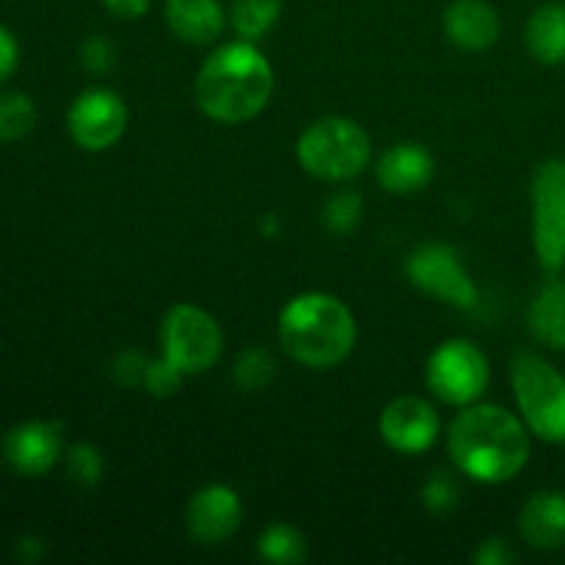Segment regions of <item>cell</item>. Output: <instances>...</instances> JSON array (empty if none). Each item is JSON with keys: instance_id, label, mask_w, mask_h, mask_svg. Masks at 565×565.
Here are the masks:
<instances>
[{"instance_id": "cell-1", "label": "cell", "mask_w": 565, "mask_h": 565, "mask_svg": "<svg viewBox=\"0 0 565 565\" xmlns=\"http://www.w3.org/2000/svg\"><path fill=\"white\" fill-rule=\"evenodd\" d=\"M447 450L461 475L478 483L500 486L527 467L530 428L508 408L472 403L452 419Z\"/></svg>"}, {"instance_id": "cell-2", "label": "cell", "mask_w": 565, "mask_h": 565, "mask_svg": "<svg viewBox=\"0 0 565 565\" xmlns=\"http://www.w3.org/2000/svg\"><path fill=\"white\" fill-rule=\"evenodd\" d=\"M193 94L204 116L221 125H243L265 110L274 94V66L246 39L221 44L199 70Z\"/></svg>"}, {"instance_id": "cell-3", "label": "cell", "mask_w": 565, "mask_h": 565, "mask_svg": "<svg viewBox=\"0 0 565 565\" xmlns=\"http://www.w3.org/2000/svg\"><path fill=\"white\" fill-rule=\"evenodd\" d=\"M279 345L292 362L329 370L345 362L356 345V318L329 292H301L279 312Z\"/></svg>"}, {"instance_id": "cell-4", "label": "cell", "mask_w": 565, "mask_h": 565, "mask_svg": "<svg viewBox=\"0 0 565 565\" xmlns=\"http://www.w3.org/2000/svg\"><path fill=\"white\" fill-rule=\"evenodd\" d=\"M296 158L301 169L318 180L348 182L370 166L373 143L359 121L326 116L298 136Z\"/></svg>"}, {"instance_id": "cell-5", "label": "cell", "mask_w": 565, "mask_h": 565, "mask_svg": "<svg viewBox=\"0 0 565 565\" xmlns=\"http://www.w3.org/2000/svg\"><path fill=\"white\" fill-rule=\"evenodd\" d=\"M511 384L519 414L530 434L550 445L565 441V375L539 353L522 351L511 362Z\"/></svg>"}, {"instance_id": "cell-6", "label": "cell", "mask_w": 565, "mask_h": 565, "mask_svg": "<svg viewBox=\"0 0 565 565\" xmlns=\"http://www.w3.org/2000/svg\"><path fill=\"white\" fill-rule=\"evenodd\" d=\"M163 359H169L182 375H199L215 367L224 351V331L207 309L196 303H177L166 312L160 326Z\"/></svg>"}, {"instance_id": "cell-7", "label": "cell", "mask_w": 565, "mask_h": 565, "mask_svg": "<svg viewBox=\"0 0 565 565\" xmlns=\"http://www.w3.org/2000/svg\"><path fill=\"white\" fill-rule=\"evenodd\" d=\"M530 207L535 257L546 274H557L565 268V158H550L535 169Z\"/></svg>"}, {"instance_id": "cell-8", "label": "cell", "mask_w": 565, "mask_h": 565, "mask_svg": "<svg viewBox=\"0 0 565 565\" xmlns=\"http://www.w3.org/2000/svg\"><path fill=\"white\" fill-rule=\"evenodd\" d=\"M491 367L486 353L469 340H447L430 353L425 381L447 406H472L489 386Z\"/></svg>"}, {"instance_id": "cell-9", "label": "cell", "mask_w": 565, "mask_h": 565, "mask_svg": "<svg viewBox=\"0 0 565 565\" xmlns=\"http://www.w3.org/2000/svg\"><path fill=\"white\" fill-rule=\"evenodd\" d=\"M406 276L417 290L439 298L456 309H475L480 301V290L461 257L447 243H425L417 252L408 254Z\"/></svg>"}, {"instance_id": "cell-10", "label": "cell", "mask_w": 565, "mask_h": 565, "mask_svg": "<svg viewBox=\"0 0 565 565\" xmlns=\"http://www.w3.org/2000/svg\"><path fill=\"white\" fill-rule=\"evenodd\" d=\"M130 121L127 103L110 88H86L77 94L66 114V130L72 141L86 152H105L121 141Z\"/></svg>"}, {"instance_id": "cell-11", "label": "cell", "mask_w": 565, "mask_h": 565, "mask_svg": "<svg viewBox=\"0 0 565 565\" xmlns=\"http://www.w3.org/2000/svg\"><path fill=\"white\" fill-rule=\"evenodd\" d=\"M379 428L392 450L403 456H419L439 441L441 417L434 403L417 395H403L381 412Z\"/></svg>"}, {"instance_id": "cell-12", "label": "cell", "mask_w": 565, "mask_h": 565, "mask_svg": "<svg viewBox=\"0 0 565 565\" xmlns=\"http://www.w3.org/2000/svg\"><path fill=\"white\" fill-rule=\"evenodd\" d=\"M0 452L17 475L42 478L64 458V430L50 419H28L3 436Z\"/></svg>"}, {"instance_id": "cell-13", "label": "cell", "mask_w": 565, "mask_h": 565, "mask_svg": "<svg viewBox=\"0 0 565 565\" xmlns=\"http://www.w3.org/2000/svg\"><path fill=\"white\" fill-rule=\"evenodd\" d=\"M243 502L235 489L224 483H207L188 500L185 527L196 544L215 546L230 541L241 530Z\"/></svg>"}, {"instance_id": "cell-14", "label": "cell", "mask_w": 565, "mask_h": 565, "mask_svg": "<svg viewBox=\"0 0 565 565\" xmlns=\"http://www.w3.org/2000/svg\"><path fill=\"white\" fill-rule=\"evenodd\" d=\"M502 22L489 0H452L445 11V33L456 47L480 53L494 47Z\"/></svg>"}, {"instance_id": "cell-15", "label": "cell", "mask_w": 565, "mask_h": 565, "mask_svg": "<svg viewBox=\"0 0 565 565\" xmlns=\"http://www.w3.org/2000/svg\"><path fill=\"white\" fill-rule=\"evenodd\" d=\"M434 154L423 147V143L403 141L386 149L375 163V174L384 191L397 193V196H408L417 193L434 180Z\"/></svg>"}, {"instance_id": "cell-16", "label": "cell", "mask_w": 565, "mask_h": 565, "mask_svg": "<svg viewBox=\"0 0 565 565\" xmlns=\"http://www.w3.org/2000/svg\"><path fill=\"white\" fill-rule=\"evenodd\" d=\"M166 25L185 44H213L226 25L221 0H166Z\"/></svg>"}, {"instance_id": "cell-17", "label": "cell", "mask_w": 565, "mask_h": 565, "mask_svg": "<svg viewBox=\"0 0 565 565\" xmlns=\"http://www.w3.org/2000/svg\"><path fill=\"white\" fill-rule=\"evenodd\" d=\"M519 533L535 550H561L565 546V494L539 491L524 502L519 513Z\"/></svg>"}, {"instance_id": "cell-18", "label": "cell", "mask_w": 565, "mask_h": 565, "mask_svg": "<svg viewBox=\"0 0 565 565\" xmlns=\"http://www.w3.org/2000/svg\"><path fill=\"white\" fill-rule=\"evenodd\" d=\"M524 42L539 64H565V3L539 6L527 20Z\"/></svg>"}, {"instance_id": "cell-19", "label": "cell", "mask_w": 565, "mask_h": 565, "mask_svg": "<svg viewBox=\"0 0 565 565\" xmlns=\"http://www.w3.org/2000/svg\"><path fill=\"white\" fill-rule=\"evenodd\" d=\"M530 331L539 342L565 351V279H550L541 285L530 301Z\"/></svg>"}, {"instance_id": "cell-20", "label": "cell", "mask_w": 565, "mask_h": 565, "mask_svg": "<svg viewBox=\"0 0 565 565\" xmlns=\"http://www.w3.org/2000/svg\"><path fill=\"white\" fill-rule=\"evenodd\" d=\"M281 0H232L230 22L237 39L259 42L279 22Z\"/></svg>"}, {"instance_id": "cell-21", "label": "cell", "mask_w": 565, "mask_h": 565, "mask_svg": "<svg viewBox=\"0 0 565 565\" xmlns=\"http://www.w3.org/2000/svg\"><path fill=\"white\" fill-rule=\"evenodd\" d=\"M257 552L263 561L279 563V565H296L307 561V539L301 530L292 527L287 522H276L259 535Z\"/></svg>"}, {"instance_id": "cell-22", "label": "cell", "mask_w": 565, "mask_h": 565, "mask_svg": "<svg viewBox=\"0 0 565 565\" xmlns=\"http://www.w3.org/2000/svg\"><path fill=\"white\" fill-rule=\"evenodd\" d=\"M36 103L25 92L0 94V141H20L36 127Z\"/></svg>"}, {"instance_id": "cell-23", "label": "cell", "mask_w": 565, "mask_h": 565, "mask_svg": "<svg viewBox=\"0 0 565 565\" xmlns=\"http://www.w3.org/2000/svg\"><path fill=\"white\" fill-rule=\"evenodd\" d=\"M276 362L265 348H246L232 367V379L243 392H259L274 381Z\"/></svg>"}, {"instance_id": "cell-24", "label": "cell", "mask_w": 565, "mask_h": 565, "mask_svg": "<svg viewBox=\"0 0 565 565\" xmlns=\"http://www.w3.org/2000/svg\"><path fill=\"white\" fill-rule=\"evenodd\" d=\"M64 461H66V469H70V478L75 480L77 486H83V489H94V486L103 480L105 461H103V452H99L94 445H86V441L72 445L70 450L64 452Z\"/></svg>"}, {"instance_id": "cell-25", "label": "cell", "mask_w": 565, "mask_h": 565, "mask_svg": "<svg viewBox=\"0 0 565 565\" xmlns=\"http://www.w3.org/2000/svg\"><path fill=\"white\" fill-rule=\"evenodd\" d=\"M362 196L356 191H340L326 202L323 221L334 235H351L362 221Z\"/></svg>"}, {"instance_id": "cell-26", "label": "cell", "mask_w": 565, "mask_h": 565, "mask_svg": "<svg viewBox=\"0 0 565 565\" xmlns=\"http://www.w3.org/2000/svg\"><path fill=\"white\" fill-rule=\"evenodd\" d=\"M182 379H185V375H182L169 359L160 356L154 359V362H149L147 375H143V390L154 397H171L182 386Z\"/></svg>"}, {"instance_id": "cell-27", "label": "cell", "mask_w": 565, "mask_h": 565, "mask_svg": "<svg viewBox=\"0 0 565 565\" xmlns=\"http://www.w3.org/2000/svg\"><path fill=\"white\" fill-rule=\"evenodd\" d=\"M81 64L83 70L92 72V75H105L110 66L116 64V47L114 42H108L105 36H88L81 44Z\"/></svg>"}, {"instance_id": "cell-28", "label": "cell", "mask_w": 565, "mask_h": 565, "mask_svg": "<svg viewBox=\"0 0 565 565\" xmlns=\"http://www.w3.org/2000/svg\"><path fill=\"white\" fill-rule=\"evenodd\" d=\"M458 486L447 475H434L423 489V505L434 513H445L456 508Z\"/></svg>"}, {"instance_id": "cell-29", "label": "cell", "mask_w": 565, "mask_h": 565, "mask_svg": "<svg viewBox=\"0 0 565 565\" xmlns=\"http://www.w3.org/2000/svg\"><path fill=\"white\" fill-rule=\"evenodd\" d=\"M149 362L143 359V353L138 351H125L116 356L114 362V379L116 384L132 390V386H143V375H147Z\"/></svg>"}, {"instance_id": "cell-30", "label": "cell", "mask_w": 565, "mask_h": 565, "mask_svg": "<svg viewBox=\"0 0 565 565\" xmlns=\"http://www.w3.org/2000/svg\"><path fill=\"white\" fill-rule=\"evenodd\" d=\"M17 66H20V42H17L14 31L0 22V83L9 81Z\"/></svg>"}, {"instance_id": "cell-31", "label": "cell", "mask_w": 565, "mask_h": 565, "mask_svg": "<svg viewBox=\"0 0 565 565\" xmlns=\"http://www.w3.org/2000/svg\"><path fill=\"white\" fill-rule=\"evenodd\" d=\"M513 561H516V555H513V550L508 546V541L502 539L483 541V544L478 546V552H475V563L478 565H508Z\"/></svg>"}, {"instance_id": "cell-32", "label": "cell", "mask_w": 565, "mask_h": 565, "mask_svg": "<svg viewBox=\"0 0 565 565\" xmlns=\"http://www.w3.org/2000/svg\"><path fill=\"white\" fill-rule=\"evenodd\" d=\"M103 3L110 14L121 17V20H138V17L147 14L152 0H103Z\"/></svg>"}, {"instance_id": "cell-33", "label": "cell", "mask_w": 565, "mask_h": 565, "mask_svg": "<svg viewBox=\"0 0 565 565\" xmlns=\"http://www.w3.org/2000/svg\"><path fill=\"white\" fill-rule=\"evenodd\" d=\"M17 550H20L22 561H39V557H42V546H39V539H31V535L20 539Z\"/></svg>"}]
</instances>
